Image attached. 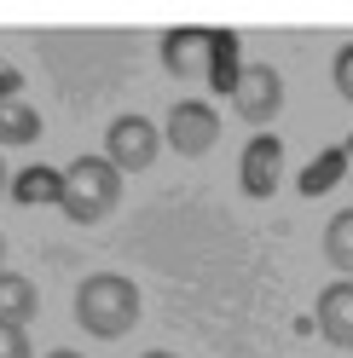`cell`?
<instances>
[{
  "label": "cell",
  "mask_w": 353,
  "mask_h": 358,
  "mask_svg": "<svg viewBox=\"0 0 353 358\" xmlns=\"http://www.w3.org/2000/svg\"><path fill=\"white\" fill-rule=\"evenodd\" d=\"M145 358H174V352H145Z\"/></svg>",
  "instance_id": "ffe728a7"
},
{
  "label": "cell",
  "mask_w": 353,
  "mask_h": 358,
  "mask_svg": "<svg viewBox=\"0 0 353 358\" xmlns=\"http://www.w3.org/2000/svg\"><path fill=\"white\" fill-rule=\"evenodd\" d=\"M47 358H81V352H70V347H58V352H47Z\"/></svg>",
  "instance_id": "d6986e66"
},
{
  "label": "cell",
  "mask_w": 353,
  "mask_h": 358,
  "mask_svg": "<svg viewBox=\"0 0 353 358\" xmlns=\"http://www.w3.org/2000/svg\"><path fill=\"white\" fill-rule=\"evenodd\" d=\"M324 260L336 266L342 278H353V208H342V214L324 226Z\"/></svg>",
  "instance_id": "7c38bea8"
},
{
  "label": "cell",
  "mask_w": 353,
  "mask_h": 358,
  "mask_svg": "<svg viewBox=\"0 0 353 358\" xmlns=\"http://www.w3.org/2000/svg\"><path fill=\"white\" fill-rule=\"evenodd\" d=\"M41 139V116L24 99H0V145H35Z\"/></svg>",
  "instance_id": "8fae6325"
},
{
  "label": "cell",
  "mask_w": 353,
  "mask_h": 358,
  "mask_svg": "<svg viewBox=\"0 0 353 358\" xmlns=\"http://www.w3.org/2000/svg\"><path fill=\"white\" fill-rule=\"evenodd\" d=\"M0 260H6V237H0Z\"/></svg>",
  "instance_id": "44dd1931"
},
{
  "label": "cell",
  "mask_w": 353,
  "mask_h": 358,
  "mask_svg": "<svg viewBox=\"0 0 353 358\" xmlns=\"http://www.w3.org/2000/svg\"><path fill=\"white\" fill-rule=\"evenodd\" d=\"M214 52H220V35L214 29H168L162 35V64L168 76L180 81H197V76H214Z\"/></svg>",
  "instance_id": "8992f818"
},
{
  "label": "cell",
  "mask_w": 353,
  "mask_h": 358,
  "mask_svg": "<svg viewBox=\"0 0 353 358\" xmlns=\"http://www.w3.org/2000/svg\"><path fill=\"white\" fill-rule=\"evenodd\" d=\"M12 196L24 208H41V203H64V173L58 168H24L12 179Z\"/></svg>",
  "instance_id": "9c48e42d"
},
{
  "label": "cell",
  "mask_w": 353,
  "mask_h": 358,
  "mask_svg": "<svg viewBox=\"0 0 353 358\" xmlns=\"http://www.w3.org/2000/svg\"><path fill=\"white\" fill-rule=\"evenodd\" d=\"M0 99H24V76H18L6 58H0Z\"/></svg>",
  "instance_id": "2e32d148"
},
{
  "label": "cell",
  "mask_w": 353,
  "mask_h": 358,
  "mask_svg": "<svg viewBox=\"0 0 353 358\" xmlns=\"http://www.w3.org/2000/svg\"><path fill=\"white\" fill-rule=\"evenodd\" d=\"M284 179V139H272V133H261V139L244 145V162H237V185H244V196H272Z\"/></svg>",
  "instance_id": "52a82bcc"
},
{
  "label": "cell",
  "mask_w": 353,
  "mask_h": 358,
  "mask_svg": "<svg viewBox=\"0 0 353 358\" xmlns=\"http://www.w3.org/2000/svg\"><path fill=\"white\" fill-rule=\"evenodd\" d=\"M336 179H347V156H342V150H324L319 162L301 173V191H307V196H319V191L336 185Z\"/></svg>",
  "instance_id": "4fadbf2b"
},
{
  "label": "cell",
  "mask_w": 353,
  "mask_h": 358,
  "mask_svg": "<svg viewBox=\"0 0 353 358\" xmlns=\"http://www.w3.org/2000/svg\"><path fill=\"white\" fill-rule=\"evenodd\" d=\"M76 324L87 335H99V341L127 335L139 324V289H134V278H122V272L81 278V289H76Z\"/></svg>",
  "instance_id": "6da1fadb"
},
{
  "label": "cell",
  "mask_w": 353,
  "mask_h": 358,
  "mask_svg": "<svg viewBox=\"0 0 353 358\" xmlns=\"http://www.w3.org/2000/svg\"><path fill=\"white\" fill-rule=\"evenodd\" d=\"M319 335L330 347H347L353 352V278H342V283H330L324 295H319Z\"/></svg>",
  "instance_id": "ba28073f"
},
{
  "label": "cell",
  "mask_w": 353,
  "mask_h": 358,
  "mask_svg": "<svg viewBox=\"0 0 353 358\" xmlns=\"http://www.w3.org/2000/svg\"><path fill=\"white\" fill-rule=\"evenodd\" d=\"M35 306H41V295H35V283H29V278L0 272V324H29V318H35Z\"/></svg>",
  "instance_id": "30bf717a"
},
{
  "label": "cell",
  "mask_w": 353,
  "mask_h": 358,
  "mask_svg": "<svg viewBox=\"0 0 353 358\" xmlns=\"http://www.w3.org/2000/svg\"><path fill=\"white\" fill-rule=\"evenodd\" d=\"M0 358H29V335H24V324H0Z\"/></svg>",
  "instance_id": "9a60e30c"
},
{
  "label": "cell",
  "mask_w": 353,
  "mask_h": 358,
  "mask_svg": "<svg viewBox=\"0 0 353 358\" xmlns=\"http://www.w3.org/2000/svg\"><path fill=\"white\" fill-rule=\"evenodd\" d=\"M122 168L110 162V156H76L70 168H64V214L76 220V226H99V220L122 203Z\"/></svg>",
  "instance_id": "7a4b0ae2"
},
{
  "label": "cell",
  "mask_w": 353,
  "mask_h": 358,
  "mask_svg": "<svg viewBox=\"0 0 353 358\" xmlns=\"http://www.w3.org/2000/svg\"><path fill=\"white\" fill-rule=\"evenodd\" d=\"M232 110L249 127H272L278 110H284V76L272 70V64H244V76H237V87H232Z\"/></svg>",
  "instance_id": "3957f363"
},
{
  "label": "cell",
  "mask_w": 353,
  "mask_h": 358,
  "mask_svg": "<svg viewBox=\"0 0 353 358\" xmlns=\"http://www.w3.org/2000/svg\"><path fill=\"white\" fill-rule=\"evenodd\" d=\"M162 139L174 145V156H203V150H214V139H220L214 104H203V99H180V104L168 110V122H162Z\"/></svg>",
  "instance_id": "277c9868"
},
{
  "label": "cell",
  "mask_w": 353,
  "mask_h": 358,
  "mask_svg": "<svg viewBox=\"0 0 353 358\" xmlns=\"http://www.w3.org/2000/svg\"><path fill=\"white\" fill-rule=\"evenodd\" d=\"M330 81H336V93L353 104V47H342V52H336V64H330Z\"/></svg>",
  "instance_id": "5bb4252c"
},
{
  "label": "cell",
  "mask_w": 353,
  "mask_h": 358,
  "mask_svg": "<svg viewBox=\"0 0 353 358\" xmlns=\"http://www.w3.org/2000/svg\"><path fill=\"white\" fill-rule=\"evenodd\" d=\"M12 191V173H6V162H0V196H6Z\"/></svg>",
  "instance_id": "ac0fdd59"
},
{
  "label": "cell",
  "mask_w": 353,
  "mask_h": 358,
  "mask_svg": "<svg viewBox=\"0 0 353 358\" xmlns=\"http://www.w3.org/2000/svg\"><path fill=\"white\" fill-rule=\"evenodd\" d=\"M342 156H347V179H353V133H347V145H342Z\"/></svg>",
  "instance_id": "e0dca14e"
},
{
  "label": "cell",
  "mask_w": 353,
  "mask_h": 358,
  "mask_svg": "<svg viewBox=\"0 0 353 358\" xmlns=\"http://www.w3.org/2000/svg\"><path fill=\"white\" fill-rule=\"evenodd\" d=\"M157 150H162V133L151 127L145 116H116L110 133H104V156L122 173H145L151 162H157Z\"/></svg>",
  "instance_id": "5b68a950"
}]
</instances>
